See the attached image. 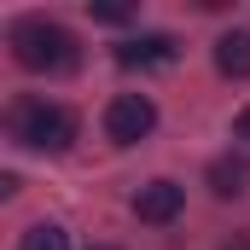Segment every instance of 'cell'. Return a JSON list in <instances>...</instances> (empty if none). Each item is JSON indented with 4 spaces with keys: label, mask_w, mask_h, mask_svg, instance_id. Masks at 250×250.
Listing matches in <instances>:
<instances>
[{
    "label": "cell",
    "mask_w": 250,
    "mask_h": 250,
    "mask_svg": "<svg viewBox=\"0 0 250 250\" xmlns=\"http://www.w3.org/2000/svg\"><path fill=\"white\" fill-rule=\"evenodd\" d=\"M12 59L35 76H59L76 64V35L47 18H23V23H12Z\"/></svg>",
    "instance_id": "cell-1"
},
{
    "label": "cell",
    "mask_w": 250,
    "mask_h": 250,
    "mask_svg": "<svg viewBox=\"0 0 250 250\" xmlns=\"http://www.w3.org/2000/svg\"><path fill=\"white\" fill-rule=\"evenodd\" d=\"M12 140L29 151H70L76 140V117L53 105V99H18L12 105Z\"/></svg>",
    "instance_id": "cell-2"
},
{
    "label": "cell",
    "mask_w": 250,
    "mask_h": 250,
    "mask_svg": "<svg viewBox=\"0 0 250 250\" xmlns=\"http://www.w3.org/2000/svg\"><path fill=\"white\" fill-rule=\"evenodd\" d=\"M151 128H157V105H151L146 93H117V99L105 105V134H111L117 146H140Z\"/></svg>",
    "instance_id": "cell-3"
},
{
    "label": "cell",
    "mask_w": 250,
    "mask_h": 250,
    "mask_svg": "<svg viewBox=\"0 0 250 250\" xmlns=\"http://www.w3.org/2000/svg\"><path fill=\"white\" fill-rule=\"evenodd\" d=\"M181 209H187V192L175 187V181H146V187L134 192V215L151 221V227H169Z\"/></svg>",
    "instance_id": "cell-4"
},
{
    "label": "cell",
    "mask_w": 250,
    "mask_h": 250,
    "mask_svg": "<svg viewBox=\"0 0 250 250\" xmlns=\"http://www.w3.org/2000/svg\"><path fill=\"white\" fill-rule=\"evenodd\" d=\"M117 64L123 70H157V64H175V41L169 35H134L117 47Z\"/></svg>",
    "instance_id": "cell-5"
},
{
    "label": "cell",
    "mask_w": 250,
    "mask_h": 250,
    "mask_svg": "<svg viewBox=\"0 0 250 250\" xmlns=\"http://www.w3.org/2000/svg\"><path fill=\"white\" fill-rule=\"evenodd\" d=\"M215 70L233 82H250V29H227L215 41Z\"/></svg>",
    "instance_id": "cell-6"
},
{
    "label": "cell",
    "mask_w": 250,
    "mask_h": 250,
    "mask_svg": "<svg viewBox=\"0 0 250 250\" xmlns=\"http://www.w3.org/2000/svg\"><path fill=\"white\" fill-rule=\"evenodd\" d=\"M245 181H250L245 157H221V163H209V192H215V198H239Z\"/></svg>",
    "instance_id": "cell-7"
},
{
    "label": "cell",
    "mask_w": 250,
    "mask_h": 250,
    "mask_svg": "<svg viewBox=\"0 0 250 250\" xmlns=\"http://www.w3.org/2000/svg\"><path fill=\"white\" fill-rule=\"evenodd\" d=\"M18 250H70V233L53 227V221H41V227H29V233H23V245H18Z\"/></svg>",
    "instance_id": "cell-8"
},
{
    "label": "cell",
    "mask_w": 250,
    "mask_h": 250,
    "mask_svg": "<svg viewBox=\"0 0 250 250\" xmlns=\"http://www.w3.org/2000/svg\"><path fill=\"white\" fill-rule=\"evenodd\" d=\"M99 23H128V6H93Z\"/></svg>",
    "instance_id": "cell-9"
},
{
    "label": "cell",
    "mask_w": 250,
    "mask_h": 250,
    "mask_svg": "<svg viewBox=\"0 0 250 250\" xmlns=\"http://www.w3.org/2000/svg\"><path fill=\"white\" fill-rule=\"evenodd\" d=\"M233 134H239V140H245V146H250V105H245V111H239V128H233Z\"/></svg>",
    "instance_id": "cell-10"
},
{
    "label": "cell",
    "mask_w": 250,
    "mask_h": 250,
    "mask_svg": "<svg viewBox=\"0 0 250 250\" xmlns=\"http://www.w3.org/2000/svg\"><path fill=\"white\" fill-rule=\"evenodd\" d=\"M99 250H111V245H99Z\"/></svg>",
    "instance_id": "cell-11"
}]
</instances>
